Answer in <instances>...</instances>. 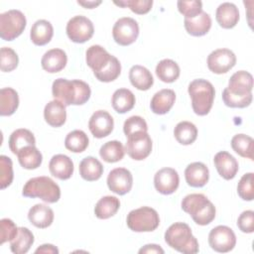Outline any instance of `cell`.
Listing matches in <instances>:
<instances>
[{
  "mask_svg": "<svg viewBox=\"0 0 254 254\" xmlns=\"http://www.w3.org/2000/svg\"><path fill=\"white\" fill-rule=\"evenodd\" d=\"M77 4L86 9H92L100 5L101 1H77Z\"/></svg>",
  "mask_w": 254,
  "mask_h": 254,
  "instance_id": "obj_53",
  "label": "cell"
},
{
  "mask_svg": "<svg viewBox=\"0 0 254 254\" xmlns=\"http://www.w3.org/2000/svg\"><path fill=\"white\" fill-rule=\"evenodd\" d=\"M238 228L244 233H252L254 231V211L245 210L237 219Z\"/></svg>",
  "mask_w": 254,
  "mask_h": 254,
  "instance_id": "obj_50",
  "label": "cell"
},
{
  "mask_svg": "<svg viewBox=\"0 0 254 254\" xmlns=\"http://www.w3.org/2000/svg\"><path fill=\"white\" fill-rule=\"evenodd\" d=\"M49 170L54 177L60 180H68L73 174V163L68 156L57 154L52 157Z\"/></svg>",
  "mask_w": 254,
  "mask_h": 254,
  "instance_id": "obj_21",
  "label": "cell"
},
{
  "mask_svg": "<svg viewBox=\"0 0 254 254\" xmlns=\"http://www.w3.org/2000/svg\"><path fill=\"white\" fill-rule=\"evenodd\" d=\"M231 147L239 156L253 161V138L245 134H236L231 139Z\"/></svg>",
  "mask_w": 254,
  "mask_h": 254,
  "instance_id": "obj_39",
  "label": "cell"
},
{
  "mask_svg": "<svg viewBox=\"0 0 254 254\" xmlns=\"http://www.w3.org/2000/svg\"><path fill=\"white\" fill-rule=\"evenodd\" d=\"M179 184V174L173 168H163L155 174L154 186L162 194L174 193L178 190Z\"/></svg>",
  "mask_w": 254,
  "mask_h": 254,
  "instance_id": "obj_14",
  "label": "cell"
},
{
  "mask_svg": "<svg viewBox=\"0 0 254 254\" xmlns=\"http://www.w3.org/2000/svg\"><path fill=\"white\" fill-rule=\"evenodd\" d=\"M213 162L217 170V173L224 180L229 181L236 176L239 169L238 162L228 152L221 151L216 153L214 156Z\"/></svg>",
  "mask_w": 254,
  "mask_h": 254,
  "instance_id": "obj_16",
  "label": "cell"
},
{
  "mask_svg": "<svg viewBox=\"0 0 254 254\" xmlns=\"http://www.w3.org/2000/svg\"><path fill=\"white\" fill-rule=\"evenodd\" d=\"M185 29L187 32L194 37H201L208 33L211 28V18L206 12H201L196 17L191 19H185Z\"/></svg>",
  "mask_w": 254,
  "mask_h": 254,
  "instance_id": "obj_26",
  "label": "cell"
},
{
  "mask_svg": "<svg viewBox=\"0 0 254 254\" xmlns=\"http://www.w3.org/2000/svg\"><path fill=\"white\" fill-rule=\"evenodd\" d=\"M99 155L107 163H116L123 159L125 148L119 141H108L100 147Z\"/></svg>",
  "mask_w": 254,
  "mask_h": 254,
  "instance_id": "obj_38",
  "label": "cell"
},
{
  "mask_svg": "<svg viewBox=\"0 0 254 254\" xmlns=\"http://www.w3.org/2000/svg\"><path fill=\"white\" fill-rule=\"evenodd\" d=\"M28 219L38 228H47L54 221V211L47 204L37 203L30 208Z\"/></svg>",
  "mask_w": 254,
  "mask_h": 254,
  "instance_id": "obj_25",
  "label": "cell"
},
{
  "mask_svg": "<svg viewBox=\"0 0 254 254\" xmlns=\"http://www.w3.org/2000/svg\"><path fill=\"white\" fill-rule=\"evenodd\" d=\"M35 253H49V254H58L59 249L53 244H43L35 250Z\"/></svg>",
  "mask_w": 254,
  "mask_h": 254,
  "instance_id": "obj_52",
  "label": "cell"
},
{
  "mask_svg": "<svg viewBox=\"0 0 254 254\" xmlns=\"http://www.w3.org/2000/svg\"><path fill=\"white\" fill-rule=\"evenodd\" d=\"M179 64L170 59H164L157 64L156 74L163 82L171 83L176 81L180 76Z\"/></svg>",
  "mask_w": 254,
  "mask_h": 254,
  "instance_id": "obj_32",
  "label": "cell"
},
{
  "mask_svg": "<svg viewBox=\"0 0 254 254\" xmlns=\"http://www.w3.org/2000/svg\"><path fill=\"white\" fill-rule=\"evenodd\" d=\"M19 106L18 92L11 87L0 90V114L1 116L12 115Z\"/></svg>",
  "mask_w": 254,
  "mask_h": 254,
  "instance_id": "obj_35",
  "label": "cell"
},
{
  "mask_svg": "<svg viewBox=\"0 0 254 254\" xmlns=\"http://www.w3.org/2000/svg\"><path fill=\"white\" fill-rule=\"evenodd\" d=\"M20 165L26 170H35L39 168L43 162L42 153L36 146H27L20 150L17 154Z\"/></svg>",
  "mask_w": 254,
  "mask_h": 254,
  "instance_id": "obj_33",
  "label": "cell"
},
{
  "mask_svg": "<svg viewBox=\"0 0 254 254\" xmlns=\"http://www.w3.org/2000/svg\"><path fill=\"white\" fill-rule=\"evenodd\" d=\"M186 182L192 188H201L209 179L208 168L201 162H193L185 170Z\"/></svg>",
  "mask_w": 254,
  "mask_h": 254,
  "instance_id": "obj_20",
  "label": "cell"
},
{
  "mask_svg": "<svg viewBox=\"0 0 254 254\" xmlns=\"http://www.w3.org/2000/svg\"><path fill=\"white\" fill-rule=\"evenodd\" d=\"M131 84L139 90H148L154 83L152 73L143 65L135 64L129 70Z\"/></svg>",
  "mask_w": 254,
  "mask_h": 254,
  "instance_id": "obj_28",
  "label": "cell"
},
{
  "mask_svg": "<svg viewBox=\"0 0 254 254\" xmlns=\"http://www.w3.org/2000/svg\"><path fill=\"white\" fill-rule=\"evenodd\" d=\"M215 19L221 28L232 29L239 21L238 8L233 3L224 2L217 7Z\"/></svg>",
  "mask_w": 254,
  "mask_h": 254,
  "instance_id": "obj_23",
  "label": "cell"
},
{
  "mask_svg": "<svg viewBox=\"0 0 254 254\" xmlns=\"http://www.w3.org/2000/svg\"><path fill=\"white\" fill-rule=\"evenodd\" d=\"M191 98V107L196 115L204 116L209 113L215 95V90L211 82L198 78L192 80L188 87Z\"/></svg>",
  "mask_w": 254,
  "mask_h": 254,
  "instance_id": "obj_4",
  "label": "cell"
},
{
  "mask_svg": "<svg viewBox=\"0 0 254 254\" xmlns=\"http://www.w3.org/2000/svg\"><path fill=\"white\" fill-rule=\"evenodd\" d=\"M22 194L26 197H39L45 202L55 203L61 197V189L51 178L41 176L30 179L25 184Z\"/></svg>",
  "mask_w": 254,
  "mask_h": 254,
  "instance_id": "obj_5",
  "label": "cell"
},
{
  "mask_svg": "<svg viewBox=\"0 0 254 254\" xmlns=\"http://www.w3.org/2000/svg\"><path fill=\"white\" fill-rule=\"evenodd\" d=\"M44 118L52 127L63 126L66 120L65 105L57 99L48 102L44 109Z\"/></svg>",
  "mask_w": 254,
  "mask_h": 254,
  "instance_id": "obj_24",
  "label": "cell"
},
{
  "mask_svg": "<svg viewBox=\"0 0 254 254\" xmlns=\"http://www.w3.org/2000/svg\"><path fill=\"white\" fill-rule=\"evenodd\" d=\"M182 209L189 213L198 225H207L214 218L216 209L213 203L202 193H190L182 200Z\"/></svg>",
  "mask_w": 254,
  "mask_h": 254,
  "instance_id": "obj_2",
  "label": "cell"
},
{
  "mask_svg": "<svg viewBox=\"0 0 254 254\" xmlns=\"http://www.w3.org/2000/svg\"><path fill=\"white\" fill-rule=\"evenodd\" d=\"M103 174L102 164L94 157L88 156L79 163V175L87 182H94L101 178Z\"/></svg>",
  "mask_w": 254,
  "mask_h": 254,
  "instance_id": "obj_29",
  "label": "cell"
},
{
  "mask_svg": "<svg viewBox=\"0 0 254 254\" xmlns=\"http://www.w3.org/2000/svg\"><path fill=\"white\" fill-rule=\"evenodd\" d=\"M135 102V95L127 88H119L115 90L111 99L113 109L120 114L130 111L134 107Z\"/></svg>",
  "mask_w": 254,
  "mask_h": 254,
  "instance_id": "obj_30",
  "label": "cell"
},
{
  "mask_svg": "<svg viewBox=\"0 0 254 254\" xmlns=\"http://www.w3.org/2000/svg\"><path fill=\"white\" fill-rule=\"evenodd\" d=\"M112 57L99 45H92L85 52L86 64L93 70V73L101 71L110 63Z\"/></svg>",
  "mask_w": 254,
  "mask_h": 254,
  "instance_id": "obj_17",
  "label": "cell"
},
{
  "mask_svg": "<svg viewBox=\"0 0 254 254\" xmlns=\"http://www.w3.org/2000/svg\"><path fill=\"white\" fill-rule=\"evenodd\" d=\"M8 143H9V148L11 152L17 155L18 152L23 148L27 146H35L36 139L34 134L30 130L20 128L12 132Z\"/></svg>",
  "mask_w": 254,
  "mask_h": 254,
  "instance_id": "obj_31",
  "label": "cell"
},
{
  "mask_svg": "<svg viewBox=\"0 0 254 254\" xmlns=\"http://www.w3.org/2000/svg\"><path fill=\"white\" fill-rule=\"evenodd\" d=\"M1 228V236H0V244H4L7 241L13 240L19 230V227L13 222V220L9 218H2L0 221Z\"/></svg>",
  "mask_w": 254,
  "mask_h": 254,
  "instance_id": "obj_49",
  "label": "cell"
},
{
  "mask_svg": "<svg viewBox=\"0 0 254 254\" xmlns=\"http://www.w3.org/2000/svg\"><path fill=\"white\" fill-rule=\"evenodd\" d=\"M152 140L145 131L135 132L127 137L125 152L135 161L146 159L152 152Z\"/></svg>",
  "mask_w": 254,
  "mask_h": 254,
  "instance_id": "obj_8",
  "label": "cell"
},
{
  "mask_svg": "<svg viewBox=\"0 0 254 254\" xmlns=\"http://www.w3.org/2000/svg\"><path fill=\"white\" fill-rule=\"evenodd\" d=\"M165 241L170 247L184 254H194L199 250L196 238L185 222L173 223L165 232Z\"/></svg>",
  "mask_w": 254,
  "mask_h": 254,
  "instance_id": "obj_3",
  "label": "cell"
},
{
  "mask_svg": "<svg viewBox=\"0 0 254 254\" xmlns=\"http://www.w3.org/2000/svg\"><path fill=\"white\" fill-rule=\"evenodd\" d=\"M66 35L68 39L77 44H82L91 39L94 33L92 22L85 16H74L66 24Z\"/></svg>",
  "mask_w": 254,
  "mask_h": 254,
  "instance_id": "obj_9",
  "label": "cell"
},
{
  "mask_svg": "<svg viewBox=\"0 0 254 254\" xmlns=\"http://www.w3.org/2000/svg\"><path fill=\"white\" fill-rule=\"evenodd\" d=\"M114 127L112 116L105 110L95 111L88 121V128L95 138H104L108 136Z\"/></svg>",
  "mask_w": 254,
  "mask_h": 254,
  "instance_id": "obj_15",
  "label": "cell"
},
{
  "mask_svg": "<svg viewBox=\"0 0 254 254\" xmlns=\"http://www.w3.org/2000/svg\"><path fill=\"white\" fill-rule=\"evenodd\" d=\"M252 99V93L247 95H236L229 92L226 87L222 91V100L224 104L231 108H245L251 104Z\"/></svg>",
  "mask_w": 254,
  "mask_h": 254,
  "instance_id": "obj_42",
  "label": "cell"
},
{
  "mask_svg": "<svg viewBox=\"0 0 254 254\" xmlns=\"http://www.w3.org/2000/svg\"><path fill=\"white\" fill-rule=\"evenodd\" d=\"M164 249L157 244H147L139 249V253H157V254H164Z\"/></svg>",
  "mask_w": 254,
  "mask_h": 254,
  "instance_id": "obj_51",
  "label": "cell"
},
{
  "mask_svg": "<svg viewBox=\"0 0 254 254\" xmlns=\"http://www.w3.org/2000/svg\"><path fill=\"white\" fill-rule=\"evenodd\" d=\"M52 93L55 99L60 100L65 106L82 105L90 98L91 90L89 85L82 80L57 78L53 82Z\"/></svg>",
  "mask_w": 254,
  "mask_h": 254,
  "instance_id": "obj_1",
  "label": "cell"
},
{
  "mask_svg": "<svg viewBox=\"0 0 254 254\" xmlns=\"http://www.w3.org/2000/svg\"><path fill=\"white\" fill-rule=\"evenodd\" d=\"M253 182H254V174L247 173L242 176L238 185H237V192L238 195L247 201H251L254 198V190H253Z\"/></svg>",
  "mask_w": 254,
  "mask_h": 254,
  "instance_id": "obj_44",
  "label": "cell"
},
{
  "mask_svg": "<svg viewBox=\"0 0 254 254\" xmlns=\"http://www.w3.org/2000/svg\"><path fill=\"white\" fill-rule=\"evenodd\" d=\"M112 36L118 45L129 46L133 44L139 36V25L133 18H120L113 26Z\"/></svg>",
  "mask_w": 254,
  "mask_h": 254,
  "instance_id": "obj_10",
  "label": "cell"
},
{
  "mask_svg": "<svg viewBox=\"0 0 254 254\" xmlns=\"http://www.w3.org/2000/svg\"><path fill=\"white\" fill-rule=\"evenodd\" d=\"M13 163L7 156H0V186L1 189H6L13 182Z\"/></svg>",
  "mask_w": 254,
  "mask_h": 254,
  "instance_id": "obj_45",
  "label": "cell"
},
{
  "mask_svg": "<svg viewBox=\"0 0 254 254\" xmlns=\"http://www.w3.org/2000/svg\"><path fill=\"white\" fill-rule=\"evenodd\" d=\"M54 35L53 25L44 19L36 21L30 31L31 41L36 46H45L52 40Z\"/></svg>",
  "mask_w": 254,
  "mask_h": 254,
  "instance_id": "obj_27",
  "label": "cell"
},
{
  "mask_svg": "<svg viewBox=\"0 0 254 254\" xmlns=\"http://www.w3.org/2000/svg\"><path fill=\"white\" fill-rule=\"evenodd\" d=\"M115 5L121 6V7H128L132 12L138 15L147 14L152 6L153 1L152 0H126V1H114Z\"/></svg>",
  "mask_w": 254,
  "mask_h": 254,
  "instance_id": "obj_46",
  "label": "cell"
},
{
  "mask_svg": "<svg viewBox=\"0 0 254 254\" xmlns=\"http://www.w3.org/2000/svg\"><path fill=\"white\" fill-rule=\"evenodd\" d=\"M26 17L19 10H8L0 14V37L4 41H13L26 28Z\"/></svg>",
  "mask_w": 254,
  "mask_h": 254,
  "instance_id": "obj_7",
  "label": "cell"
},
{
  "mask_svg": "<svg viewBox=\"0 0 254 254\" xmlns=\"http://www.w3.org/2000/svg\"><path fill=\"white\" fill-rule=\"evenodd\" d=\"M120 207V201L116 196L105 195L95 204L94 213L99 219H107L116 214Z\"/></svg>",
  "mask_w": 254,
  "mask_h": 254,
  "instance_id": "obj_34",
  "label": "cell"
},
{
  "mask_svg": "<svg viewBox=\"0 0 254 254\" xmlns=\"http://www.w3.org/2000/svg\"><path fill=\"white\" fill-rule=\"evenodd\" d=\"M67 63V56L62 49H52L46 52L41 60L44 70L50 73H56L64 68Z\"/></svg>",
  "mask_w": 254,
  "mask_h": 254,
  "instance_id": "obj_19",
  "label": "cell"
},
{
  "mask_svg": "<svg viewBox=\"0 0 254 254\" xmlns=\"http://www.w3.org/2000/svg\"><path fill=\"white\" fill-rule=\"evenodd\" d=\"M19 64V58L16 52L8 47L1 48L0 51V67L4 72L14 70Z\"/></svg>",
  "mask_w": 254,
  "mask_h": 254,
  "instance_id": "obj_43",
  "label": "cell"
},
{
  "mask_svg": "<svg viewBox=\"0 0 254 254\" xmlns=\"http://www.w3.org/2000/svg\"><path fill=\"white\" fill-rule=\"evenodd\" d=\"M236 64V56L228 49H217L207 57V67L216 74L229 71Z\"/></svg>",
  "mask_w": 254,
  "mask_h": 254,
  "instance_id": "obj_12",
  "label": "cell"
},
{
  "mask_svg": "<svg viewBox=\"0 0 254 254\" xmlns=\"http://www.w3.org/2000/svg\"><path fill=\"white\" fill-rule=\"evenodd\" d=\"M88 137L82 130L69 132L64 139V147L73 153H81L88 147Z\"/></svg>",
  "mask_w": 254,
  "mask_h": 254,
  "instance_id": "obj_40",
  "label": "cell"
},
{
  "mask_svg": "<svg viewBox=\"0 0 254 254\" xmlns=\"http://www.w3.org/2000/svg\"><path fill=\"white\" fill-rule=\"evenodd\" d=\"M179 12L185 16V19H191L202 12V3L200 1H178Z\"/></svg>",
  "mask_w": 254,
  "mask_h": 254,
  "instance_id": "obj_47",
  "label": "cell"
},
{
  "mask_svg": "<svg viewBox=\"0 0 254 254\" xmlns=\"http://www.w3.org/2000/svg\"><path fill=\"white\" fill-rule=\"evenodd\" d=\"M34 234L27 227H19L16 237L10 241L11 251L15 254H25L33 245Z\"/></svg>",
  "mask_w": 254,
  "mask_h": 254,
  "instance_id": "obj_36",
  "label": "cell"
},
{
  "mask_svg": "<svg viewBox=\"0 0 254 254\" xmlns=\"http://www.w3.org/2000/svg\"><path fill=\"white\" fill-rule=\"evenodd\" d=\"M174 136L180 144L190 145L196 140L197 129L195 125L190 121H181L174 129Z\"/></svg>",
  "mask_w": 254,
  "mask_h": 254,
  "instance_id": "obj_37",
  "label": "cell"
},
{
  "mask_svg": "<svg viewBox=\"0 0 254 254\" xmlns=\"http://www.w3.org/2000/svg\"><path fill=\"white\" fill-rule=\"evenodd\" d=\"M127 226L135 232H151L160 224L158 212L149 206L131 210L127 215Z\"/></svg>",
  "mask_w": 254,
  "mask_h": 254,
  "instance_id": "obj_6",
  "label": "cell"
},
{
  "mask_svg": "<svg viewBox=\"0 0 254 254\" xmlns=\"http://www.w3.org/2000/svg\"><path fill=\"white\" fill-rule=\"evenodd\" d=\"M121 72V64L116 57H112L110 63L99 72L94 73V76L101 82H110L115 80Z\"/></svg>",
  "mask_w": 254,
  "mask_h": 254,
  "instance_id": "obj_41",
  "label": "cell"
},
{
  "mask_svg": "<svg viewBox=\"0 0 254 254\" xmlns=\"http://www.w3.org/2000/svg\"><path fill=\"white\" fill-rule=\"evenodd\" d=\"M229 92L236 95H247L252 93L253 76L246 70L236 71L231 75L226 87Z\"/></svg>",
  "mask_w": 254,
  "mask_h": 254,
  "instance_id": "obj_18",
  "label": "cell"
},
{
  "mask_svg": "<svg viewBox=\"0 0 254 254\" xmlns=\"http://www.w3.org/2000/svg\"><path fill=\"white\" fill-rule=\"evenodd\" d=\"M208 243L214 251L226 253L234 248L236 244V236L230 227L218 225L210 230L208 234Z\"/></svg>",
  "mask_w": 254,
  "mask_h": 254,
  "instance_id": "obj_11",
  "label": "cell"
},
{
  "mask_svg": "<svg viewBox=\"0 0 254 254\" xmlns=\"http://www.w3.org/2000/svg\"><path fill=\"white\" fill-rule=\"evenodd\" d=\"M107 186L111 191L123 195L129 192L133 186V177L125 168H115L108 174Z\"/></svg>",
  "mask_w": 254,
  "mask_h": 254,
  "instance_id": "obj_13",
  "label": "cell"
},
{
  "mask_svg": "<svg viewBox=\"0 0 254 254\" xmlns=\"http://www.w3.org/2000/svg\"><path fill=\"white\" fill-rule=\"evenodd\" d=\"M148 130V125L145 121V119L141 116H131L128 119L125 120L124 125H123V131L126 137L129 135L138 132V131H145L147 132Z\"/></svg>",
  "mask_w": 254,
  "mask_h": 254,
  "instance_id": "obj_48",
  "label": "cell"
},
{
  "mask_svg": "<svg viewBox=\"0 0 254 254\" xmlns=\"http://www.w3.org/2000/svg\"><path fill=\"white\" fill-rule=\"evenodd\" d=\"M176 100V93L173 89L164 88L156 92L150 103L151 110L158 115H164L168 113L173 107Z\"/></svg>",
  "mask_w": 254,
  "mask_h": 254,
  "instance_id": "obj_22",
  "label": "cell"
}]
</instances>
